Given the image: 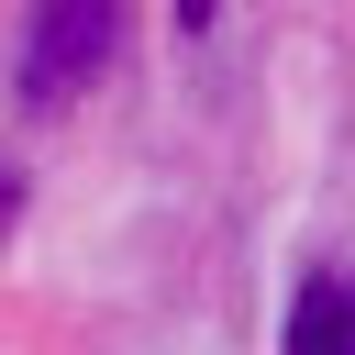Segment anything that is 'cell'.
I'll return each mask as SVG.
<instances>
[{
	"instance_id": "7a4b0ae2",
	"label": "cell",
	"mask_w": 355,
	"mask_h": 355,
	"mask_svg": "<svg viewBox=\"0 0 355 355\" xmlns=\"http://www.w3.org/2000/svg\"><path fill=\"white\" fill-rule=\"evenodd\" d=\"M277 355H355V277H300Z\"/></svg>"
},
{
	"instance_id": "3957f363",
	"label": "cell",
	"mask_w": 355,
	"mask_h": 355,
	"mask_svg": "<svg viewBox=\"0 0 355 355\" xmlns=\"http://www.w3.org/2000/svg\"><path fill=\"white\" fill-rule=\"evenodd\" d=\"M211 11H222V0H178V33H211Z\"/></svg>"
},
{
	"instance_id": "277c9868",
	"label": "cell",
	"mask_w": 355,
	"mask_h": 355,
	"mask_svg": "<svg viewBox=\"0 0 355 355\" xmlns=\"http://www.w3.org/2000/svg\"><path fill=\"white\" fill-rule=\"evenodd\" d=\"M0 211H11V189H0Z\"/></svg>"
},
{
	"instance_id": "6da1fadb",
	"label": "cell",
	"mask_w": 355,
	"mask_h": 355,
	"mask_svg": "<svg viewBox=\"0 0 355 355\" xmlns=\"http://www.w3.org/2000/svg\"><path fill=\"white\" fill-rule=\"evenodd\" d=\"M122 44V0H33V33H22V100L55 111L78 100Z\"/></svg>"
}]
</instances>
